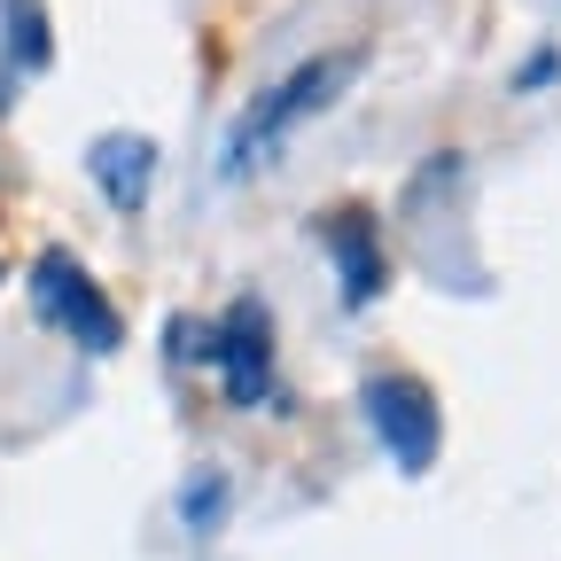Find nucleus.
Segmentation results:
<instances>
[{
	"mask_svg": "<svg viewBox=\"0 0 561 561\" xmlns=\"http://www.w3.org/2000/svg\"><path fill=\"white\" fill-rule=\"evenodd\" d=\"M24 289H32L39 328L70 335L87 359H117V351H125V312L110 305V289H102V280L70 257V250H39L32 273H24Z\"/></svg>",
	"mask_w": 561,
	"mask_h": 561,
	"instance_id": "obj_3",
	"label": "nucleus"
},
{
	"mask_svg": "<svg viewBox=\"0 0 561 561\" xmlns=\"http://www.w3.org/2000/svg\"><path fill=\"white\" fill-rule=\"evenodd\" d=\"M0 24H9V62H16V70H47V62H55L47 0H0Z\"/></svg>",
	"mask_w": 561,
	"mask_h": 561,
	"instance_id": "obj_8",
	"label": "nucleus"
},
{
	"mask_svg": "<svg viewBox=\"0 0 561 561\" xmlns=\"http://www.w3.org/2000/svg\"><path fill=\"white\" fill-rule=\"evenodd\" d=\"M553 79H561V55H553V47H538V55L515 70V94H538V87H553Z\"/></svg>",
	"mask_w": 561,
	"mask_h": 561,
	"instance_id": "obj_9",
	"label": "nucleus"
},
{
	"mask_svg": "<svg viewBox=\"0 0 561 561\" xmlns=\"http://www.w3.org/2000/svg\"><path fill=\"white\" fill-rule=\"evenodd\" d=\"M359 413H367V437L382 445V460L398 476H430L445 453V405L437 390L421 382L413 367H375L359 382Z\"/></svg>",
	"mask_w": 561,
	"mask_h": 561,
	"instance_id": "obj_2",
	"label": "nucleus"
},
{
	"mask_svg": "<svg viewBox=\"0 0 561 561\" xmlns=\"http://www.w3.org/2000/svg\"><path fill=\"white\" fill-rule=\"evenodd\" d=\"M87 180H94V195L117 210V219H140L149 210V195H157V172H164V149L149 133H133V125H117V133H94L87 140Z\"/></svg>",
	"mask_w": 561,
	"mask_h": 561,
	"instance_id": "obj_6",
	"label": "nucleus"
},
{
	"mask_svg": "<svg viewBox=\"0 0 561 561\" xmlns=\"http://www.w3.org/2000/svg\"><path fill=\"white\" fill-rule=\"evenodd\" d=\"M359 70H367V47H328V55H305L297 70H280V79H273L265 94H250L242 117L227 125V140H219V180H227V187H250L305 125H320V117L351 94Z\"/></svg>",
	"mask_w": 561,
	"mask_h": 561,
	"instance_id": "obj_1",
	"label": "nucleus"
},
{
	"mask_svg": "<svg viewBox=\"0 0 561 561\" xmlns=\"http://www.w3.org/2000/svg\"><path fill=\"white\" fill-rule=\"evenodd\" d=\"M203 367L219 375L227 405L257 413L273 398V305L265 297H234L219 320H210V335H203Z\"/></svg>",
	"mask_w": 561,
	"mask_h": 561,
	"instance_id": "obj_4",
	"label": "nucleus"
},
{
	"mask_svg": "<svg viewBox=\"0 0 561 561\" xmlns=\"http://www.w3.org/2000/svg\"><path fill=\"white\" fill-rule=\"evenodd\" d=\"M320 250L335 257V289H343V312H375L382 289H390V242L375 227V210L367 203H335L312 219Z\"/></svg>",
	"mask_w": 561,
	"mask_h": 561,
	"instance_id": "obj_5",
	"label": "nucleus"
},
{
	"mask_svg": "<svg viewBox=\"0 0 561 561\" xmlns=\"http://www.w3.org/2000/svg\"><path fill=\"white\" fill-rule=\"evenodd\" d=\"M227 515H234V476H227V468H195V476L180 483V530H187V538H219Z\"/></svg>",
	"mask_w": 561,
	"mask_h": 561,
	"instance_id": "obj_7",
	"label": "nucleus"
},
{
	"mask_svg": "<svg viewBox=\"0 0 561 561\" xmlns=\"http://www.w3.org/2000/svg\"><path fill=\"white\" fill-rule=\"evenodd\" d=\"M0 280H9V265H0Z\"/></svg>",
	"mask_w": 561,
	"mask_h": 561,
	"instance_id": "obj_10",
	"label": "nucleus"
}]
</instances>
